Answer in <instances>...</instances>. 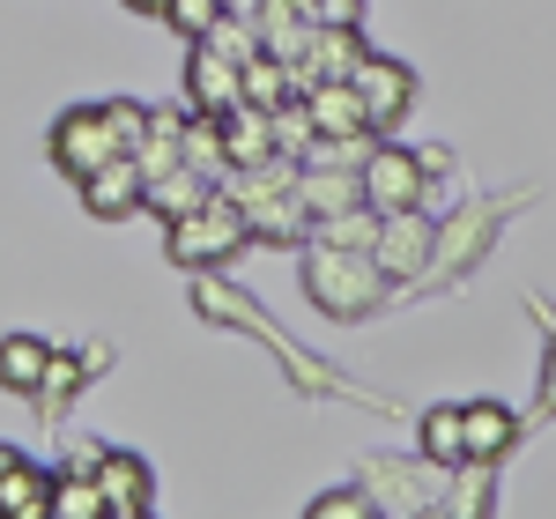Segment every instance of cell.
<instances>
[{
	"instance_id": "6da1fadb",
	"label": "cell",
	"mask_w": 556,
	"mask_h": 519,
	"mask_svg": "<svg viewBox=\"0 0 556 519\" xmlns=\"http://www.w3.org/2000/svg\"><path fill=\"white\" fill-rule=\"evenodd\" d=\"M304 298L319 319H371L386 298H393V282H386V267L364 245H319V238H304Z\"/></svg>"
},
{
	"instance_id": "7a4b0ae2",
	"label": "cell",
	"mask_w": 556,
	"mask_h": 519,
	"mask_svg": "<svg viewBox=\"0 0 556 519\" xmlns=\"http://www.w3.org/2000/svg\"><path fill=\"white\" fill-rule=\"evenodd\" d=\"M172 238H164V253H172V267H223V260H238L245 245H253V230H245V216H238V201L215 186L208 201L193 208V216H178V223H164Z\"/></svg>"
},
{
	"instance_id": "3957f363",
	"label": "cell",
	"mask_w": 556,
	"mask_h": 519,
	"mask_svg": "<svg viewBox=\"0 0 556 519\" xmlns=\"http://www.w3.org/2000/svg\"><path fill=\"white\" fill-rule=\"evenodd\" d=\"M45 156H52L60 178H89L97 164H112V156H127V149H119V134L104 127V104H67V112L45 127Z\"/></svg>"
},
{
	"instance_id": "277c9868",
	"label": "cell",
	"mask_w": 556,
	"mask_h": 519,
	"mask_svg": "<svg viewBox=\"0 0 556 519\" xmlns=\"http://www.w3.org/2000/svg\"><path fill=\"white\" fill-rule=\"evenodd\" d=\"M356 178H364V208H379V216L424 208V193H430L424 156H416V149H393V141H371V156L356 164Z\"/></svg>"
},
{
	"instance_id": "5b68a950",
	"label": "cell",
	"mask_w": 556,
	"mask_h": 519,
	"mask_svg": "<svg viewBox=\"0 0 556 519\" xmlns=\"http://www.w3.org/2000/svg\"><path fill=\"white\" fill-rule=\"evenodd\" d=\"M349 89H356L371 134H393L408 119V104H416V67H408V60H386V52H364L356 75H349Z\"/></svg>"
},
{
	"instance_id": "8992f818",
	"label": "cell",
	"mask_w": 556,
	"mask_h": 519,
	"mask_svg": "<svg viewBox=\"0 0 556 519\" xmlns=\"http://www.w3.org/2000/svg\"><path fill=\"white\" fill-rule=\"evenodd\" d=\"M371 260L386 267V282H393V290H401V282H416L430 260H438V223H430L424 208H393V216H379Z\"/></svg>"
},
{
	"instance_id": "52a82bcc",
	"label": "cell",
	"mask_w": 556,
	"mask_h": 519,
	"mask_svg": "<svg viewBox=\"0 0 556 519\" xmlns=\"http://www.w3.org/2000/svg\"><path fill=\"white\" fill-rule=\"evenodd\" d=\"M89 476H97V490H104V519H149L156 512V468H149L141 453L104 445Z\"/></svg>"
},
{
	"instance_id": "ba28073f",
	"label": "cell",
	"mask_w": 556,
	"mask_h": 519,
	"mask_svg": "<svg viewBox=\"0 0 556 519\" xmlns=\"http://www.w3.org/2000/svg\"><path fill=\"white\" fill-rule=\"evenodd\" d=\"M519 445V416L505 401H468L460 408V468H497Z\"/></svg>"
},
{
	"instance_id": "9c48e42d",
	"label": "cell",
	"mask_w": 556,
	"mask_h": 519,
	"mask_svg": "<svg viewBox=\"0 0 556 519\" xmlns=\"http://www.w3.org/2000/svg\"><path fill=\"white\" fill-rule=\"evenodd\" d=\"M75 193H83V208L97 223L141 216V164H134V156H112V164H97L89 178H75Z\"/></svg>"
},
{
	"instance_id": "30bf717a",
	"label": "cell",
	"mask_w": 556,
	"mask_h": 519,
	"mask_svg": "<svg viewBox=\"0 0 556 519\" xmlns=\"http://www.w3.org/2000/svg\"><path fill=\"white\" fill-rule=\"evenodd\" d=\"M230 104H245V97H238V60H223V52H208V45H193V52H186V112L223 119Z\"/></svg>"
},
{
	"instance_id": "8fae6325",
	"label": "cell",
	"mask_w": 556,
	"mask_h": 519,
	"mask_svg": "<svg viewBox=\"0 0 556 519\" xmlns=\"http://www.w3.org/2000/svg\"><path fill=\"white\" fill-rule=\"evenodd\" d=\"M364 52H371V45H364V30H356V23H319L312 52L298 60V89L304 83H349Z\"/></svg>"
},
{
	"instance_id": "7c38bea8",
	"label": "cell",
	"mask_w": 556,
	"mask_h": 519,
	"mask_svg": "<svg viewBox=\"0 0 556 519\" xmlns=\"http://www.w3.org/2000/svg\"><path fill=\"white\" fill-rule=\"evenodd\" d=\"M208 193H215V178H208V172H193V164H172V172L141 178V216L178 223V216H193V208H201Z\"/></svg>"
},
{
	"instance_id": "4fadbf2b",
	"label": "cell",
	"mask_w": 556,
	"mask_h": 519,
	"mask_svg": "<svg viewBox=\"0 0 556 519\" xmlns=\"http://www.w3.org/2000/svg\"><path fill=\"white\" fill-rule=\"evenodd\" d=\"M223 156H230V172L275 164V156H282V149H275V119L253 112V104H230V112H223Z\"/></svg>"
},
{
	"instance_id": "5bb4252c",
	"label": "cell",
	"mask_w": 556,
	"mask_h": 519,
	"mask_svg": "<svg viewBox=\"0 0 556 519\" xmlns=\"http://www.w3.org/2000/svg\"><path fill=\"white\" fill-rule=\"evenodd\" d=\"M45 356H52V342H45L38 327H15V334H0V393H15V401H30L45 379Z\"/></svg>"
},
{
	"instance_id": "9a60e30c",
	"label": "cell",
	"mask_w": 556,
	"mask_h": 519,
	"mask_svg": "<svg viewBox=\"0 0 556 519\" xmlns=\"http://www.w3.org/2000/svg\"><path fill=\"white\" fill-rule=\"evenodd\" d=\"M45 505H52V468H38V460H0V519H45Z\"/></svg>"
},
{
	"instance_id": "2e32d148",
	"label": "cell",
	"mask_w": 556,
	"mask_h": 519,
	"mask_svg": "<svg viewBox=\"0 0 556 519\" xmlns=\"http://www.w3.org/2000/svg\"><path fill=\"white\" fill-rule=\"evenodd\" d=\"M134 164H141V178L172 172V164H186V112H149V134L127 149Z\"/></svg>"
},
{
	"instance_id": "e0dca14e",
	"label": "cell",
	"mask_w": 556,
	"mask_h": 519,
	"mask_svg": "<svg viewBox=\"0 0 556 519\" xmlns=\"http://www.w3.org/2000/svg\"><path fill=\"white\" fill-rule=\"evenodd\" d=\"M238 97H245L253 112H275V104L298 97V67H282L275 52H253V60L238 67Z\"/></svg>"
},
{
	"instance_id": "ac0fdd59",
	"label": "cell",
	"mask_w": 556,
	"mask_h": 519,
	"mask_svg": "<svg viewBox=\"0 0 556 519\" xmlns=\"http://www.w3.org/2000/svg\"><path fill=\"white\" fill-rule=\"evenodd\" d=\"M45 519H104V490L89 468H67V476H52V505Z\"/></svg>"
},
{
	"instance_id": "d6986e66",
	"label": "cell",
	"mask_w": 556,
	"mask_h": 519,
	"mask_svg": "<svg viewBox=\"0 0 556 519\" xmlns=\"http://www.w3.org/2000/svg\"><path fill=\"white\" fill-rule=\"evenodd\" d=\"M186 164H193V172H208L215 186H223V172H230V156H223V119L186 112Z\"/></svg>"
},
{
	"instance_id": "ffe728a7",
	"label": "cell",
	"mask_w": 556,
	"mask_h": 519,
	"mask_svg": "<svg viewBox=\"0 0 556 519\" xmlns=\"http://www.w3.org/2000/svg\"><path fill=\"white\" fill-rule=\"evenodd\" d=\"M193 45H208V52H223V60H238V67H245V60L260 52V23H253V15H238V8H223V15H215V30H208V38H193Z\"/></svg>"
},
{
	"instance_id": "44dd1931",
	"label": "cell",
	"mask_w": 556,
	"mask_h": 519,
	"mask_svg": "<svg viewBox=\"0 0 556 519\" xmlns=\"http://www.w3.org/2000/svg\"><path fill=\"white\" fill-rule=\"evenodd\" d=\"M416 445H424L430 468H460V408H430L424 431H416Z\"/></svg>"
},
{
	"instance_id": "7402d4cb",
	"label": "cell",
	"mask_w": 556,
	"mask_h": 519,
	"mask_svg": "<svg viewBox=\"0 0 556 519\" xmlns=\"http://www.w3.org/2000/svg\"><path fill=\"white\" fill-rule=\"evenodd\" d=\"M379 505H371V490H356V482H342V490H319L312 505H304V519H371Z\"/></svg>"
},
{
	"instance_id": "603a6c76",
	"label": "cell",
	"mask_w": 556,
	"mask_h": 519,
	"mask_svg": "<svg viewBox=\"0 0 556 519\" xmlns=\"http://www.w3.org/2000/svg\"><path fill=\"white\" fill-rule=\"evenodd\" d=\"M215 15H223V0H164L156 23H172L178 38L193 45V38H208V30H215Z\"/></svg>"
},
{
	"instance_id": "cb8c5ba5",
	"label": "cell",
	"mask_w": 556,
	"mask_h": 519,
	"mask_svg": "<svg viewBox=\"0 0 556 519\" xmlns=\"http://www.w3.org/2000/svg\"><path fill=\"white\" fill-rule=\"evenodd\" d=\"M75 387H83V364L52 349V356H45V379H38V393H30V401H45V408H60V401H67Z\"/></svg>"
},
{
	"instance_id": "d4e9b609",
	"label": "cell",
	"mask_w": 556,
	"mask_h": 519,
	"mask_svg": "<svg viewBox=\"0 0 556 519\" xmlns=\"http://www.w3.org/2000/svg\"><path fill=\"white\" fill-rule=\"evenodd\" d=\"M104 127L119 134V149H134V141L149 134V104H134V97H104Z\"/></svg>"
},
{
	"instance_id": "484cf974",
	"label": "cell",
	"mask_w": 556,
	"mask_h": 519,
	"mask_svg": "<svg viewBox=\"0 0 556 519\" xmlns=\"http://www.w3.org/2000/svg\"><path fill=\"white\" fill-rule=\"evenodd\" d=\"M416 156H424V178H445V172H453V149H445V141H430V149H416Z\"/></svg>"
},
{
	"instance_id": "4316f807",
	"label": "cell",
	"mask_w": 556,
	"mask_h": 519,
	"mask_svg": "<svg viewBox=\"0 0 556 519\" xmlns=\"http://www.w3.org/2000/svg\"><path fill=\"white\" fill-rule=\"evenodd\" d=\"M542 401L556 408V327H549V356H542Z\"/></svg>"
},
{
	"instance_id": "83f0119b",
	"label": "cell",
	"mask_w": 556,
	"mask_h": 519,
	"mask_svg": "<svg viewBox=\"0 0 556 519\" xmlns=\"http://www.w3.org/2000/svg\"><path fill=\"white\" fill-rule=\"evenodd\" d=\"M119 8H134V15H164V0H119Z\"/></svg>"
},
{
	"instance_id": "f1b7e54d",
	"label": "cell",
	"mask_w": 556,
	"mask_h": 519,
	"mask_svg": "<svg viewBox=\"0 0 556 519\" xmlns=\"http://www.w3.org/2000/svg\"><path fill=\"white\" fill-rule=\"evenodd\" d=\"M223 8H245V0H223Z\"/></svg>"
}]
</instances>
